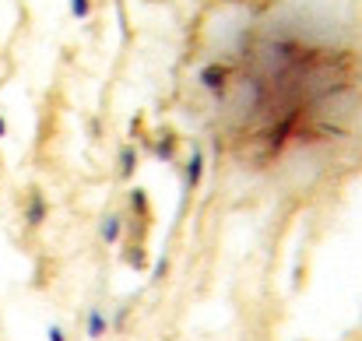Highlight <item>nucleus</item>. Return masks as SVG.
Returning a JSON list of instances; mask_svg holds the SVG:
<instances>
[{
    "label": "nucleus",
    "instance_id": "obj_9",
    "mask_svg": "<svg viewBox=\"0 0 362 341\" xmlns=\"http://www.w3.org/2000/svg\"><path fill=\"white\" fill-rule=\"evenodd\" d=\"M130 208H134L141 219H148V197H144V190H141V187H134V190H130Z\"/></svg>",
    "mask_w": 362,
    "mask_h": 341
},
{
    "label": "nucleus",
    "instance_id": "obj_6",
    "mask_svg": "<svg viewBox=\"0 0 362 341\" xmlns=\"http://www.w3.org/2000/svg\"><path fill=\"white\" fill-rule=\"evenodd\" d=\"M137 173V148L134 144H123L120 148V176L123 180H134Z\"/></svg>",
    "mask_w": 362,
    "mask_h": 341
},
{
    "label": "nucleus",
    "instance_id": "obj_12",
    "mask_svg": "<svg viewBox=\"0 0 362 341\" xmlns=\"http://www.w3.org/2000/svg\"><path fill=\"white\" fill-rule=\"evenodd\" d=\"M165 271H169V260H165V257H162V260H158V264H155V278H162V274H165Z\"/></svg>",
    "mask_w": 362,
    "mask_h": 341
},
{
    "label": "nucleus",
    "instance_id": "obj_2",
    "mask_svg": "<svg viewBox=\"0 0 362 341\" xmlns=\"http://www.w3.org/2000/svg\"><path fill=\"white\" fill-rule=\"evenodd\" d=\"M197 81H201L208 92L222 96V92H226V85H229V67H226V64H204V67H201V74H197Z\"/></svg>",
    "mask_w": 362,
    "mask_h": 341
},
{
    "label": "nucleus",
    "instance_id": "obj_11",
    "mask_svg": "<svg viewBox=\"0 0 362 341\" xmlns=\"http://www.w3.org/2000/svg\"><path fill=\"white\" fill-rule=\"evenodd\" d=\"M46 338L49 341H67V335H64V328H60V324H49V328H46Z\"/></svg>",
    "mask_w": 362,
    "mask_h": 341
},
{
    "label": "nucleus",
    "instance_id": "obj_3",
    "mask_svg": "<svg viewBox=\"0 0 362 341\" xmlns=\"http://www.w3.org/2000/svg\"><path fill=\"white\" fill-rule=\"evenodd\" d=\"M201 176H204V151H201V148H194V151H190V158H187V166H183V190H187V194H190V190H197Z\"/></svg>",
    "mask_w": 362,
    "mask_h": 341
},
{
    "label": "nucleus",
    "instance_id": "obj_10",
    "mask_svg": "<svg viewBox=\"0 0 362 341\" xmlns=\"http://www.w3.org/2000/svg\"><path fill=\"white\" fill-rule=\"evenodd\" d=\"M71 14L85 21V18L92 14V0H71Z\"/></svg>",
    "mask_w": 362,
    "mask_h": 341
},
{
    "label": "nucleus",
    "instance_id": "obj_4",
    "mask_svg": "<svg viewBox=\"0 0 362 341\" xmlns=\"http://www.w3.org/2000/svg\"><path fill=\"white\" fill-rule=\"evenodd\" d=\"M106 331H110V317H106V310L103 306H88V338H106Z\"/></svg>",
    "mask_w": 362,
    "mask_h": 341
},
{
    "label": "nucleus",
    "instance_id": "obj_1",
    "mask_svg": "<svg viewBox=\"0 0 362 341\" xmlns=\"http://www.w3.org/2000/svg\"><path fill=\"white\" fill-rule=\"evenodd\" d=\"M21 219H25L28 229H39L46 219H49V201H46V194H42L39 187H28L25 204H21Z\"/></svg>",
    "mask_w": 362,
    "mask_h": 341
},
{
    "label": "nucleus",
    "instance_id": "obj_7",
    "mask_svg": "<svg viewBox=\"0 0 362 341\" xmlns=\"http://www.w3.org/2000/svg\"><path fill=\"white\" fill-rule=\"evenodd\" d=\"M120 236H123V219L120 215H106V219H103V239H106L110 246H117Z\"/></svg>",
    "mask_w": 362,
    "mask_h": 341
},
{
    "label": "nucleus",
    "instance_id": "obj_13",
    "mask_svg": "<svg viewBox=\"0 0 362 341\" xmlns=\"http://www.w3.org/2000/svg\"><path fill=\"white\" fill-rule=\"evenodd\" d=\"M4 137H7V120L0 116V141H4Z\"/></svg>",
    "mask_w": 362,
    "mask_h": 341
},
{
    "label": "nucleus",
    "instance_id": "obj_5",
    "mask_svg": "<svg viewBox=\"0 0 362 341\" xmlns=\"http://www.w3.org/2000/svg\"><path fill=\"white\" fill-rule=\"evenodd\" d=\"M176 148H180V137H176L173 130H165V134L158 137V144H155V155H158L162 162H176Z\"/></svg>",
    "mask_w": 362,
    "mask_h": 341
},
{
    "label": "nucleus",
    "instance_id": "obj_8",
    "mask_svg": "<svg viewBox=\"0 0 362 341\" xmlns=\"http://www.w3.org/2000/svg\"><path fill=\"white\" fill-rule=\"evenodd\" d=\"M123 260H127L134 271H144V267H148V253H144V246H130V250L123 253Z\"/></svg>",
    "mask_w": 362,
    "mask_h": 341
}]
</instances>
